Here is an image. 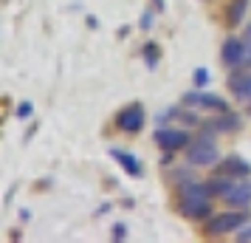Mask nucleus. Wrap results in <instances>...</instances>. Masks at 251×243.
Wrapping results in <instances>:
<instances>
[{
	"label": "nucleus",
	"instance_id": "obj_1",
	"mask_svg": "<svg viewBox=\"0 0 251 243\" xmlns=\"http://www.w3.org/2000/svg\"><path fill=\"white\" fill-rule=\"evenodd\" d=\"M178 212L183 218H209L212 204H209V187L198 181H183L178 187Z\"/></svg>",
	"mask_w": 251,
	"mask_h": 243
},
{
	"label": "nucleus",
	"instance_id": "obj_2",
	"mask_svg": "<svg viewBox=\"0 0 251 243\" xmlns=\"http://www.w3.org/2000/svg\"><path fill=\"white\" fill-rule=\"evenodd\" d=\"M243 223H249V212H220V215L206 220L203 232L209 238H223V235L237 232Z\"/></svg>",
	"mask_w": 251,
	"mask_h": 243
},
{
	"label": "nucleus",
	"instance_id": "obj_3",
	"mask_svg": "<svg viewBox=\"0 0 251 243\" xmlns=\"http://www.w3.org/2000/svg\"><path fill=\"white\" fill-rule=\"evenodd\" d=\"M186 162L192 164V167H212V164H217L220 162V150H217L215 139L206 136V139L189 141V147H186Z\"/></svg>",
	"mask_w": 251,
	"mask_h": 243
},
{
	"label": "nucleus",
	"instance_id": "obj_4",
	"mask_svg": "<svg viewBox=\"0 0 251 243\" xmlns=\"http://www.w3.org/2000/svg\"><path fill=\"white\" fill-rule=\"evenodd\" d=\"M144 122H147V113H144V105H138V102L125 105L116 113V128L122 130V133H138V130L144 128Z\"/></svg>",
	"mask_w": 251,
	"mask_h": 243
},
{
	"label": "nucleus",
	"instance_id": "obj_5",
	"mask_svg": "<svg viewBox=\"0 0 251 243\" xmlns=\"http://www.w3.org/2000/svg\"><path fill=\"white\" fill-rule=\"evenodd\" d=\"M155 144H158L161 150H167V153L186 150V147H189V133H186V130L158 128L155 130Z\"/></svg>",
	"mask_w": 251,
	"mask_h": 243
},
{
	"label": "nucleus",
	"instance_id": "obj_6",
	"mask_svg": "<svg viewBox=\"0 0 251 243\" xmlns=\"http://www.w3.org/2000/svg\"><path fill=\"white\" fill-rule=\"evenodd\" d=\"M246 57H249V43H246V40L228 37L226 43H223V54H220V59H223L226 68H240V65L246 62Z\"/></svg>",
	"mask_w": 251,
	"mask_h": 243
},
{
	"label": "nucleus",
	"instance_id": "obj_7",
	"mask_svg": "<svg viewBox=\"0 0 251 243\" xmlns=\"http://www.w3.org/2000/svg\"><path fill=\"white\" fill-rule=\"evenodd\" d=\"M183 108H203V110H217V113H223L228 110V102L226 99H220L217 93H186L183 96Z\"/></svg>",
	"mask_w": 251,
	"mask_h": 243
},
{
	"label": "nucleus",
	"instance_id": "obj_8",
	"mask_svg": "<svg viewBox=\"0 0 251 243\" xmlns=\"http://www.w3.org/2000/svg\"><path fill=\"white\" fill-rule=\"evenodd\" d=\"M223 201H226L228 207L249 209L251 207V181H243V178H240L237 184H231V189L223 195Z\"/></svg>",
	"mask_w": 251,
	"mask_h": 243
},
{
	"label": "nucleus",
	"instance_id": "obj_9",
	"mask_svg": "<svg viewBox=\"0 0 251 243\" xmlns=\"http://www.w3.org/2000/svg\"><path fill=\"white\" fill-rule=\"evenodd\" d=\"M220 175H228V178H249L251 175V164L240 156H226L220 159V167H217Z\"/></svg>",
	"mask_w": 251,
	"mask_h": 243
},
{
	"label": "nucleus",
	"instance_id": "obj_10",
	"mask_svg": "<svg viewBox=\"0 0 251 243\" xmlns=\"http://www.w3.org/2000/svg\"><path fill=\"white\" fill-rule=\"evenodd\" d=\"M240 128H243V119L237 113H231V110H223V116H217L206 125L209 133H237Z\"/></svg>",
	"mask_w": 251,
	"mask_h": 243
},
{
	"label": "nucleus",
	"instance_id": "obj_11",
	"mask_svg": "<svg viewBox=\"0 0 251 243\" xmlns=\"http://www.w3.org/2000/svg\"><path fill=\"white\" fill-rule=\"evenodd\" d=\"M228 91L237 102H251V74H231L228 77Z\"/></svg>",
	"mask_w": 251,
	"mask_h": 243
},
{
	"label": "nucleus",
	"instance_id": "obj_12",
	"mask_svg": "<svg viewBox=\"0 0 251 243\" xmlns=\"http://www.w3.org/2000/svg\"><path fill=\"white\" fill-rule=\"evenodd\" d=\"M249 14V0H228L226 6V23L234 28V26L243 23V17Z\"/></svg>",
	"mask_w": 251,
	"mask_h": 243
},
{
	"label": "nucleus",
	"instance_id": "obj_13",
	"mask_svg": "<svg viewBox=\"0 0 251 243\" xmlns=\"http://www.w3.org/2000/svg\"><path fill=\"white\" fill-rule=\"evenodd\" d=\"M110 156H113L116 162L125 167L127 175H136V178L141 175V162H138L136 156H130V153H125V150H110Z\"/></svg>",
	"mask_w": 251,
	"mask_h": 243
},
{
	"label": "nucleus",
	"instance_id": "obj_14",
	"mask_svg": "<svg viewBox=\"0 0 251 243\" xmlns=\"http://www.w3.org/2000/svg\"><path fill=\"white\" fill-rule=\"evenodd\" d=\"M231 184H234V181H231L228 175H220V173H217L215 178H209V181H206V187H209V195H220V198L231 189Z\"/></svg>",
	"mask_w": 251,
	"mask_h": 243
},
{
	"label": "nucleus",
	"instance_id": "obj_15",
	"mask_svg": "<svg viewBox=\"0 0 251 243\" xmlns=\"http://www.w3.org/2000/svg\"><path fill=\"white\" fill-rule=\"evenodd\" d=\"M141 51H144V62H147V68H155V65H158V46H155V43H147Z\"/></svg>",
	"mask_w": 251,
	"mask_h": 243
},
{
	"label": "nucleus",
	"instance_id": "obj_16",
	"mask_svg": "<svg viewBox=\"0 0 251 243\" xmlns=\"http://www.w3.org/2000/svg\"><path fill=\"white\" fill-rule=\"evenodd\" d=\"M192 80H195V85H198V88H203L206 82H209V71H206V68H195Z\"/></svg>",
	"mask_w": 251,
	"mask_h": 243
},
{
	"label": "nucleus",
	"instance_id": "obj_17",
	"mask_svg": "<svg viewBox=\"0 0 251 243\" xmlns=\"http://www.w3.org/2000/svg\"><path fill=\"white\" fill-rule=\"evenodd\" d=\"M234 238H237L240 243L251 241V223H249V226H246V223H243V226H240V229H237V235H234Z\"/></svg>",
	"mask_w": 251,
	"mask_h": 243
},
{
	"label": "nucleus",
	"instance_id": "obj_18",
	"mask_svg": "<svg viewBox=\"0 0 251 243\" xmlns=\"http://www.w3.org/2000/svg\"><path fill=\"white\" fill-rule=\"evenodd\" d=\"M127 238V226L125 223H116L113 226V241H125Z\"/></svg>",
	"mask_w": 251,
	"mask_h": 243
},
{
	"label": "nucleus",
	"instance_id": "obj_19",
	"mask_svg": "<svg viewBox=\"0 0 251 243\" xmlns=\"http://www.w3.org/2000/svg\"><path fill=\"white\" fill-rule=\"evenodd\" d=\"M31 110H34V108H31L28 102H23L20 108H17V116H20V119H25V116H31Z\"/></svg>",
	"mask_w": 251,
	"mask_h": 243
},
{
	"label": "nucleus",
	"instance_id": "obj_20",
	"mask_svg": "<svg viewBox=\"0 0 251 243\" xmlns=\"http://www.w3.org/2000/svg\"><path fill=\"white\" fill-rule=\"evenodd\" d=\"M141 26H144V28H150V26H152V14H144V20H141Z\"/></svg>",
	"mask_w": 251,
	"mask_h": 243
},
{
	"label": "nucleus",
	"instance_id": "obj_21",
	"mask_svg": "<svg viewBox=\"0 0 251 243\" xmlns=\"http://www.w3.org/2000/svg\"><path fill=\"white\" fill-rule=\"evenodd\" d=\"M155 3V12H164V0H152Z\"/></svg>",
	"mask_w": 251,
	"mask_h": 243
},
{
	"label": "nucleus",
	"instance_id": "obj_22",
	"mask_svg": "<svg viewBox=\"0 0 251 243\" xmlns=\"http://www.w3.org/2000/svg\"><path fill=\"white\" fill-rule=\"evenodd\" d=\"M243 40H246V43L251 46V23H249V28H246V37H243Z\"/></svg>",
	"mask_w": 251,
	"mask_h": 243
},
{
	"label": "nucleus",
	"instance_id": "obj_23",
	"mask_svg": "<svg viewBox=\"0 0 251 243\" xmlns=\"http://www.w3.org/2000/svg\"><path fill=\"white\" fill-rule=\"evenodd\" d=\"M246 62H249V65H251V46H249V57H246Z\"/></svg>",
	"mask_w": 251,
	"mask_h": 243
},
{
	"label": "nucleus",
	"instance_id": "obj_24",
	"mask_svg": "<svg viewBox=\"0 0 251 243\" xmlns=\"http://www.w3.org/2000/svg\"><path fill=\"white\" fill-rule=\"evenodd\" d=\"M249 113H251V102H249Z\"/></svg>",
	"mask_w": 251,
	"mask_h": 243
}]
</instances>
